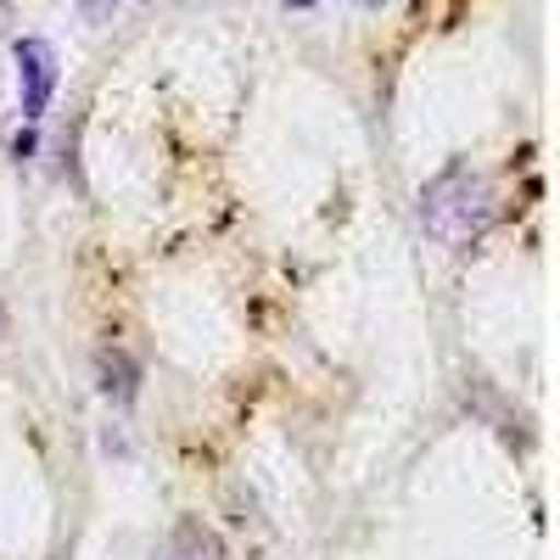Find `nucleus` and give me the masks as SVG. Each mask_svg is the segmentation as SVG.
Here are the masks:
<instances>
[{"label": "nucleus", "instance_id": "obj_1", "mask_svg": "<svg viewBox=\"0 0 560 560\" xmlns=\"http://www.w3.org/2000/svg\"><path fill=\"white\" fill-rule=\"evenodd\" d=\"M420 224L427 236L448 253H471L493 230V185L471 163H448L438 179L420 191Z\"/></svg>", "mask_w": 560, "mask_h": 560}, {"label": "nucleus", "instance_id": "obj_2", "mask_svg": "<svg viewBox=\"0 0 560 560\" xmlns=\"http://www.w3.org/2000/svg\"><path fill=\"white\" fill-rule=\"evenodd\" d=\"M12 62H18V96H23V118H45V107H51L57 96V51H51V39H39V34H23L12 45Z\"/></svg>", "mask_w": 560, "mask_h": 560}, {"label": "nucleus", "instance_id": "obj_3", "mask_svg": "<svg viewBox=\"0 0 560 560\" xmlns=\"http://www.w3.org/2000/svg\"><path fill=\"white\" fill-rule=\"evenodd\" d=\"M152 560H224V538H219L202 516H179V522L163 533V544H158Z\"/></svg>", "mask_w": 560, "mask_h": 560}, {"label": "nucleus", "instance_id": "obj_4", "mask_svg": "<svg viewBox=\"0 0 560 560\" xmlns=\"http://www.w3.org/2000/svg\"><path fill=\"white\" fill-rule=\"evenodd\" d=\"M96 382H102V398H113L118 409H129L140 398V364L124 348H102L96 353Z\"/></svg>", "mask_w": 560, "mask_h": 560}, {"label": "nucleus", "instance_id": "obj_5", "mask_svg": "<svg viewBox=\"0 0 560 560\" xmlns=\"http://www.w3.org/2000/svg\"><path fill=\"white\" fill-rule=\"evenodd\" d=\"M73 7H79V18H84L90 28H102V23H113L118 0H73Z\"/></svg>", "mask_w": 560, "mask_h": 560}, {"label": "nucleus", "instance_id": "obj_6", "mask_svg": "<svg viewBox=\"0 0 560 560\" xmlns=\"http://www.w3.org/2000/svg\"><path fill=\"white\" fill-rule=\"evenodd\" d=\"M28 152H34V129H18V140H12V158L23 163Z\"/></svg>", "mask_w": 560, "mask_h": 560}, {"label": "nucleus", "instance_id": "obj_7", "mask_svg": "<svg viewBox=\"0 0 560 560\" xmlns=\"http://www.w3.org/2000/svg\"><path fill=\"white\" fill-rule=\"evenodd\" d=\"M359 7H364V12H376V7H387V0H359Z\"/></svg>", "mask_w": 560, "mask_h": 560}, {"label": "nucleus", "instance_id": "obj_8", "mask_svg": "<svg viewBox=\"0 0 560 560\" xmlns=\"http://www.w3.org/2000/svg\"><path fill=\"white\" fill-rule=\"evenodd\" d=\"M287 7H314V0H287Z\"/></svg>", "mask_w": 560, "mask_h": 560}, {"label": "nucleus", "instance_id": "obj_9", "mask_svg": "<svg viewBox=\"0 0 560 560\" xmlns=\"http://www.w3.org/2000/svg\"><path fill=\"white\" fill-rule=\"evenodd\" d=\"M0 331H7V319H0Z\"/></svg>", "mask_w": 560, "mask_h": 560}]
</instances>
